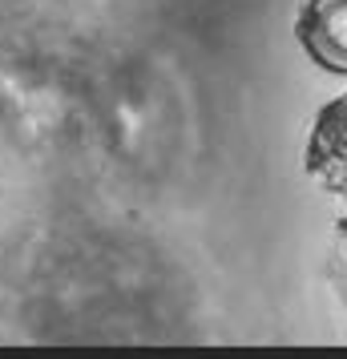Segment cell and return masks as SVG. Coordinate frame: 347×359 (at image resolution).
Wrapping results in <instances>:
<instances>
[{"label":"cell","instance_id":"1","mask_svg":"<svg viewBox=\"0 0 347 359\" xmlns=\"http://www.w3.org/2000/svg\"><path fill=\"white\" fill-rule=\"evenodd\" d=\"M323 17H319V29H323V45H331V49L347 53V4H323L319 8ZM319 49V45H315Z\"/></svg>","mask_w":347,"mask_h":359}]
</instances>
